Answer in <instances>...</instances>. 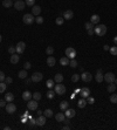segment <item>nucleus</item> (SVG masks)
Here are the masks:
<instances>
[{"label":"nucleus","instance_id":"nucleus-1","mask_svg":"<svg viewBox=\"0 0 117 130\" xmlns=\"http://www.w3.org/2000/svg\"><path fill=\"white\" fill-rule=\"evenodd\" d=\"M94 32L97 36H103L107 33V26L105 25H96L94 27Z\"/></svg>","mask_w":117,"mask_h":130},{"label":"nucleus","instance_id":"nucleus-2","mask_svg":"<svg viewBox=\"0 0 117 130\" xmlns=\"http://www.w3.org/2000/svg\"><path fill=\"white\" fill-rule=\"evenodd\" d=\"M22 21H24V24H26V25H32L33 22L35 21V18H34V15H33L32 13H27L24 15Z\"/></svg>","mask_w":117,"mask_h":130},{"label":"nucleus","instance_id":"nucleus-3","mask_svg":"<svg viewBox=\"0 0 117 130\" xmlns=\"http://www.w3.org/2000/svg\"><path fill=\"white\" fill-rule=\"evenodd\" d=\"M66 56L69 59V60L75 59V56H76V51H75V48H73V47H68V48L66 49Z\"/></svg>","mask_w":117,"mask_h":130},{"label":"nucleus","instance_id":"nucleus-4","mask_svg":"<svg viewBox=\"0 0 117 130\" xmlns=\"http://www.w3.org/2000/svg\"><path fill=\"white\" fill-rule=\"evenodd\" d=\"M54 90H55V94H58V95H63L66 93V87L61 83H58V85L54 86Z\"/></svg>","mask_w":117,"mask_h":130},{"label":"nucleus","instance_id":"nucleus-5","mask_svg":"<svg viewBox=\"0 0 117 130\" xmlns=\"http://www.w3.org/2000/svg\"><path fill=\"white\" fill-rule=\"evenodd\" d=\"M115 74L114 73H111V72H109V73H105L104 74V81L107 82V83H112V82H115Z\"/></svg>","mask_w":117,"mask_h":130},{"label":"nucleus","instance_id":"nucleus-6","mask_svg":"<svg viewBox=\"0 0 117 130\" xmlns=\"http://www.w3.org/2000/svg\"><path fill=\"white\" fill-rule=\"evenodd\" d=\"M13 6L17 11H22V9L25 8V6H26V2L22 1V0H17V1L13 4Z\"/></svg>","mask_w":117,"mask_h":130},{"label":"nucleus","instance_id":"nucleus-7","mask_svg":"<svg viewBox=\"0 0 117 130\" xmlns=\"http://www.w3.org/2000/svg\"><path fill=\"white\" fill-rule=\"evenodd\" d=\"M27 108H28V110H38V101L29 100L27 103Z\"/></svg>","mask_w":117,"mask_h":130},{"label":"nucleus","instance_id":"nucleus-8","mask_svg":"<svg viewBox=\"0 0 117 130\" xmlns=\"http://www.w3.org/2000/svg\"><path fill=\"white\" fill-rule=\"evenodd\" d=\"M15 49H17V53H18V54H22V53L25 52V49H26V43H25L24 41H20V42H18Z\"/></svg>","mask_w":117,"mask_h":130},{"label":"nucleus","instance_id":"nucleus-9","mask_svg":"<svg viewBox=\"0 0 117 130\" xmlns=\"http://www.w3.org/2000/svg\"><path fill=\"white\" fill-rule=\"evenodd\" d=\"M6 111L8 113V114H14V113L17 111V107H15V104L12 103V102H7Z\"/></svg>","mask_w":117,"mask_h":130},{"label":"nucleus","instance_id":"nucleus-10","mask_svg":"<svg viewBox=\"0 0 117 130\" xmlns=\"http://www.w3.org/2000/svg\"><path fill=\"white\" fill-rule=\"evenodd\" d=\"M81 78L84 81V82H90L92 80V75H91L89 72H83L81 74Z\"/></svg>","mask_w":117,"mask_h":130},{"label":"nucleus","instance_id":"nucleus-11","mask_svg":"<svg viewBox=\"0 0 117 130\" xmlns=\"http://www.w3.org/2000/svg\"><path fill=\"white\" fill-rule=\"evenodd\" d=\"M32 82H35V83H38V82H40L42 78H43V75L41 74V73H34L32 75Z\"/></svg>","mask_w":117,"mask_h":130},{"label":"nucleus","instance_id":"nucleus-12","mask_svg":"<svg viewBox=\"0 0 117 130\" xmlns=\"http://www.w3.org/2000/svg\"><path fill=\"white\" fill-rule=\"evenodd\" d=\"M46 121H47V117H46L45 115H39V117L36 118V125L43 127L46 124Z\"/></svg>","mask_w":117,"mask_h":130},{"label":"nucleus","instance_id":"nucleus-13","mask_svg":"<svg viewBox=\"0 0 117 130\" xmlns=\"http://www.w3.org/2000/svg\"><path fill=\"white\" fill-rule=\"evenodd\" d=\"M80 95H81V97L87 98L88 96H90V89H89V88H87V87H83V88H81Z\"/></svg>","mask_w":117,"mask_h":130},{"label":"nucleus","instance_id":"nucleus-14","mask_svg":"<svg viewBox=\"0 0 117 130\" xmlns=\"http://www.w3.org/2000/svg\"><path fill=\"white\" fill-rule=\"evenodd\" d=\"M63 19L65 20H72L74 18V12H73L72 9H67L66 12H63Z\"/></svg>","mask_w":117,"mask_h":130},{"label":"nucleus","instance_id":"nucleus-15","mask_svg":"<svg viewBox=\"0 0 117 130\" xmlns=\"http://www.w3.org/2000/svg\"><path fill=\"white\" fill-rule=\"evenodd\" d=\"M65 115H66V117H68V118H73V117L76 116V111L74 110V109L67 108L65 110Z\"/></svg>","mask_w":117,"mask_h":130},{"label":"nucleus","instance_id":"nucleus-16","mask_svg":"<svg viewBox=\"0 0 117 130\" xmlns=\"http://www.w3.org/2000/svg\"><path fill=\"white\" fill-rule=\"evenodd\" d=\"M40 13H41V7L38 5H34L32 7V14L34 17H38V15H40Z\"/></svg>","mask_w":117,"mask_h":130},{"label":"nucleus","instance_id":"nucleus-17","mask_svg":"<svg viewBox=\"0 0 117 130\" xmlns=\"http://www.w3.org/2000/svg\"><path fill=\"white\" fill-rule=\"evenodd\" d=\"M96 81H97L98 83H101V82L104 81V75H103V73H102L101 69H98L97 72H96Z\"/></svg>","mask_w":117,"mask_h":130},{"label":"nucleus","instance_id":"nucleus-18","mask_svg":"<svg viewBox=\"0 0 117 130\" xmlns=\"http://www.w3.org/2000/svg\"><path fill=\"white\" fill-rule=\"evenodd\" d=\"M100 20H101V18H100V15H97V14H94V15L90 17V22L94 24V25H98Z\"/></svg>","mask_w":117,"mask_h":130},{"label":"nucleus","instance_id":"nucleus-19","mask_svg":"<svg viewBox=\"0 0 117 130\" xmlns=\"http://www.w3.org/2000/svg\"><path fill=\"white\" fill-rule=\"evenodd\" d=\"M55 63H56V60H55V58H54V56H52V55H49V56L47 58V65L49 66V67H54V66H55Z\"/></svg>","mask_w":117,"mask_h":130},{"label":"nucleus","instance_id":"nucleus-20","mask_svg":"<svg viewBox=\"0 0 117 130\" xmlns=\"http://www.w3.org/2000/svg\"><path fill=\"white\" fill-rule=\"evenodd\" d=\"M85 105H87V98L81 97V98H80V100L77 101V107H78V108H81V109H83Z\"/></svg>","mask_w":117,"mask_h":130},{"label":"nucleus","instance_id":"nucleus-21","mask_svg":"<svg viewBox=\"0 0 117 130\" xmlns=\"http://www.w3.org/2000/svg\"><path fill=\"white\" fill-rule=\"evenodd\" d=\"M32 97H33V94H31V91L25 90L24 93H22V98H24L25 101H29Z\"/></svg>","mask_w":117,"mask_h":130},{"label":"nucleus","instance_id":"nucleus-22","mask_svg":"<svg viewBox=\"0 0 117 130\" xmlns=\"http://www.w3.org/2000/svg\"><path fill=\"white\" fill-rule=\"evenodd\" d=\"M55 118H56V121L58 122H63L66 118V115L65 113H58L56 115H55Z\"/></svg>","mask_w":117,"mask_h":130},{"label":"nucleus","instance_id":"nucleus-23","mask_svg":"<svg viewBox=\"0 0 117 130\" xmlns=\"http://www.w3.org/2000/svg\"><path fill=\"white\" fill-rule=\"evenodd\" d=\"M19 54H12V56H11V63H13V65H17L18 62H19Z\"/></svg>","mask_w":117,"mask_h":130},{"label":"nucleus","instance_id":"nucleus-24","mask_svg":"<svg viewBox=\"0 0 117 130\" xmlns=\"http://www.w3.org/2000/svg\"><path fill=\"white\" fill-rule=\"evenodd\" d=\"M69 59L67 58V56H63V58L60 59V65L61 66H69Z\"/></svg>","mask_w":117,"mask_h":130},{"label":"nucleus","instance_id":"nucleus-25","mask_svg":"<svg viewBox=\"0 0 117 130\" xmlns=\"http://www.w3.org/2000/svg\"><path fill=\"white\" fill-rule=\"evenodd\" d=\"M116 88H117V86L112 82V83H109V86L107 87V90H108V93H115Z\"/></svg>","mask_w":117,"mask_h":130},{"label":"nucleus","instance_id":"nucleus-26","mask_svg":"<svg viewBox=\"0 0 117 130\" xmlns=\"http://www.w3.org/2000/svg\"><path fill=\"white\" fill-rule=\"evenodd\" d=\"M54 81H55L56 83H61V82L63 81V75L60 74V73H58V74L54 76Z\"/></svg>","mask_w":117,"mask_h":130},{"label":"nucleus","instance_id":"nucleus-27","mask_svg":"<svg viewBox=\"0 0 117 130\" xmlns=\"http://www.w3.org/2000/svg\"><path fill=\"white\" fill-rule=\"evenodd\" d=\"M12 5H13L12 0H2V6L5 8H9V7H12Z\"/></svg>","mask_w":117,"mask_h":130},{"label":"nucleus","instance_id":"nucleus-28","mask_svg":"<svg viewBox=\"0 0 117 130\" xmlns=\"http://www.w3.org/2000/svg\"><path fill=\"white\" fill-rule=\"evenodd\" d=\"M68 105H69V103H68V101H62L61 103H60V109L62 111H65L67 108H68Z\"/></svg>","mask_w":117,"mask_h":130},{"label":"nucleus","instance_id":"nucleus-29","mask_svg":"<svg viewBox=\"0 0 117 130\" xmlns=\"http://www.w3.org/2000/svg\"><path fill=\"white\" fill-rule=\"evenodd\" d=\"M5 100H6V102H13L14 95L12 94V93H8V94L5 95Z\"/></svg>","mask_w":117,"mask_h":130},{"label":"nucleus","instance_id":"nucleus-30","mask_svg":"<svg viewBox=\"0 0 117 130\" xmlns=\"http://www.w3.org/2000/svg\"><path fill=\"white\" fill-rule=\"evenodd\" d=\"M28 123H29V127L33 128L34 125H36V120H35V118H33L32 116H28Z\"/></svg>","mask_w":117,"mask_h":130},{"label":"nucleus","instance_id":"nucleus-31","mask_svg":"<svg viewBox=\"0 0 117 130\" xmlns=\"http://www.w3.org/2000/svg\"><path fill=\"white\" fill-rule=\"evenodd\" d=\"M18 78H27V70H26V69L20 70V72L18 73Z\"/></svg>","mask_w":117,"mask_h":130},{"label":"nucleus","instance_id":"nucleus-32","mask_svg":"<svg viewBox=\"0 0 117 130\" xmlns=\"http://www.w3.org/2000/svg\"><path fill=\"white\" fill-rule=\"evenodd\" d=\"M6 88H7V83L4 81V82H0V94L5 93L6 91Z\"/></svg>","mask_w":117,"mask_h":130},{"label":"nucleus","instance_id":"nucleus-33","mask_svg":"<svg viewBox=\"0 0 117 130\" xmlns=\"http://www.w3.org/2000/svg\"><path fill=\"white\" fill-rule=\"evenodd\" d=\"M54 82H55V81H54V80H52V78H49V80H48V81H47V82H46V86H47V88H48V89H52L53 87H54Z\"/></svg>","mask_w":117,"mask_h":130},{"label":"nucleus","instance_id":"nucleus-34","mask_svg":"<svg viewBox=\"0 0 117 130\" xmlns=\"http://www.w3.org/2000/svg\"><path fill=\"white\" fill-rule=\"evenodd\" d=\"M43 115H45L47 118H50V117L53 116V110L52 109H46V110L43 111Z\"/></svg>","mask_w":117,"mask_h":130},{"label":"nucleus","instance_id":"nucleus-35","mask_svg":"<svg viewBox=\"0 0 117 130\" xmlns=\"http://www.w3.org/2000/svg\"><path fill=\"white\" fill-rule=\"evenodd\" d=\"M41 97H42V95L40 94L39 91H36V93H34V94H33V100H35V101H40Z\"/></svg>","mask_w":117,"mask_h":130},{"label":"nucleus","instance_id":"nucleus-36","mask_svg":"<svg viewBox=\"0 0 117 130\" xmlns=\"http://www.w3.org/2000/svg\"><path fill=\"white\" fill-rule=\"evenodd\" d=\"M63 22H65V19H63V18H61V17H58V18L55 19V24H56L58 26H61Z\"/></svg>","mask_w":117,"mask_h":130},{"label":"nucleus","instance_id":"nucleus-37","mask_svg":"<svg viewBox=\"0 0 117 130\" xmlns=\"http://www.w3.org/2000/svg\"><path fill=\"white\" fill-rule=\"evenodd\" d=\"M54 96H55V90H49L47 91V97L49 98V100H52V98H54Z\"/></svg>","mask_w":117,"mask_h":130},{"label":"nucleus","instance_id":"nucleus-38","mask_svg":"<svg viewBox=\"0 0 117 130\" xmlns=\"http://www.w3.org/2000/svg\"><path fill=\"white\" fill-rule=\"evenodd\" d=\"M110 102L111 103H114V104H117V94H111Z\"/></svg>","mask_w":117,"mask_h":130},{"label":"nucleus","instance_id":"nucleus-39","mask_svg":"<svg viewBox=\"0 0 117 130\" xmlns=\"http://www.w3.org/2000/svg\"><path fill=\"white\" fill-rule=\"evenodd\" d=\"M109 52H110L111 55H114V56H116L117 55V47L116 46H114V47H110V49H109Z\"/></svg>","mask_w":117,"mask_h":130},{"label":"nucleus","instance_id":"nucleus-40","mask_svg":"<svg viewBox=\"0 0 117 130\" xmlns=\"http://www.w3.org/2000/svg\"><path fill=\"white\" fill-rule=\"evenodd\" d=\"M46 53H47V55H48V56H49V55H53V53H54V48H53L52 46L47 47V48H46Z\"/></svg>","mask_w":117,"mask_h":130},{"label":"nucleus","instance_id":"nucleus-41","mask_svg":"<svg viewBox=\"0 0 117 130\" xmlns=\"http://www.w3.org/2000/svg\"><path fill=\"white\" fill-rule=\"evenodd\" d=\"M69 66H70L72 68H76V67H77V61H76L75 59H72V60L69 61Z\"/></svg>","mask_w":117,"mask_h":130},{"label":"nucleus","instance_id":"nucleus-42","mask_svg":"<svg viewBox=\"0 0 117 130\" xmlns=\"http://www.w3.org/2000/svg\"><path fill=\"white\" fill-rule=\"evenodd\" d=\"M84 27H85V29H87V31H88V29H94L95 25H94V24H91L90 21H89V22H85Z\"/></svg>","mask_w":117,"mask_h":130},{"label":"nucleus","instance_id":"nucleus-43","mask_svg":"<svg viewBox=\"0 0 117 130\" xmlns=\"http://www.w3.org/2000/svg\"><path fill=\"white\" fill-rule=\"evenodd\" d=\"M81 78V75H78V74H74L72 76V81L73 82H78V80Z\"/></svg>","mask_w":117,"mask_h":130},{"label":"nucleus","instance_id":"nucleus-44","mask_svg":"<svg viewBox=\"0 0 117 130\" xmlns=\"http://www.w3.org/2000/svg\"><path fill=\"white\" fill-rule=\"evenodd\" d=\"M35 22H36V24H39V25H41V24L43 22V18H42V17H40V15H38V17L35 18Z\"/></svg>","mask_w":117,"mask_h":130},{"label":"nucleus","instance_id":"nucleus-45","mask_svg":"<svg viewBox=\"0 0 117 130\" xmlns=\"http://www.w3.org/2000/svg\"><path fill=\"white\" fill-rule=\"evenodd\" d=\"M25 2H26L27 6H32L33 7L34 5H35V0H26Z\"/></svg>","mask_w":117,"mask_h":130},{"label":"nucleus","instance_id":"nucleus-46","mask_svg":"<svg viewBox=\"0 0 117 130\" xmlns=\"http://www.w3.org/2000/svg\"><path fill=\"white\" fill-rule=\"evenodd\" d=\"M94 102H95V98L94 97H91V96H88V97H87V103L94 104Z\"/></svg>","mask_w":117,"mask_h":130},{"label":"nucleus","instance_id":"nucleus-47","mask_svg":"<svg viewBox=\"0 0 117 130\" xmlns=\"http://www.w3.org/2000/svg\"><path fill=\"white\" fill-rule=\"evenodd\" d=\"M5 82H6L7 85H11V83L13 82V78H11V76H7V78H5Z\"/></svg>","mask_w":117,"mask_h":130},{"label":"nucleus","instance_id":"nucleus-48","mask_svg":"<svg viewBox=\"0 0 117 130\" xmlns=\"http://www.w3.org/2000/svg\"><path fill=\"white\" fill-rule=\"evenodd\" d=\"M15 52H17V49H15V47H12V46H11V47L8 48V53H9L11 55H12V54H14V53H15Z\"/></svg>","mask_w":117,"mask_h":130},{"label":"nucleus","instance_id":"nucleus-49","mask_svg":"<svg viewBox=\"0 0 117 130\" xmlns=\"http://www.w3.org/2000/svg\"><path fill=\"white\" fill-rule=\"evenodd\" d=\"M5 78H6V76H5L4 72H1V70H0V82H4V81H5Z\"/></svg>","mask_w":117,"mask_h":130},{"label":"nucleus","instance_id":"nucleus-50","mask_svg":"<svg viewBox=\"0 0 117 130\" xmlns=\"http://www.w3.org/2000/svg\"><path fill=\"white\" fill-rule=\"evenodd\" d=\"M31 67H32V65H31V62H25V65H24V68L25 69H31Z\"/></svg>","mask_w":117,"mask_h":130},{"label":"nucleus","instance_id":"nucleus-51","mask_svg":"<svg viewBox=\"0 0 117 130\" xmlns=\"http://www.w3.org/2000/svg\"><path fill=\"white\" fill-rule=\"evenodd\" d=\"M0 107H6V100H0Z\"/></svg>","mask_w":117,"mask_h":130},{"label":"nucleus","instance_id":"nucleus-52","mask_svg":"<svg viewBox=\"0 0 117 130\" xmlns=\"http://www.w3.org/2000/svg\"><path fill=\"white\" fill-rule=\"evenodd\" d=\"M87 32H88V35H94V34H95V32H94V29H88V31H87Z\"/></svg>","mask_w":117,"mask_h":130},{"label":"nucleus","instance_id":"nucleus-53","mask_svg":"<svg viewBox=\"0 0 117 130\" xmlns=\"http://www.w3.org/2000/svg\"><path fill=\"white\" fill-rule=\"evenodd\" d=\"M103 49H104V51H109V49H110V46L104 45V46H103Z\"/></svg>","mask_w":117,"mask_h":130},{"label":"nucleus","instance_id":"nucleus-54","mask_svg":"<svg viewBox=\"0 0 117 130\" xmlns=\"http://www.w3.org/2000/svg\"><path fill=\"white\" fill-rule=\"evenodd\" d=\"M62 129H63V130H69V129H70V127H69V124H66Z\"/></svg>","mask_w":117,"mask_h":130},{"label":"nucleus","instance_id":"nucleus-55","mask_svg":"<svg viewBox=\"0 0 117 130\" xmlns=\"http://www.w3.org/2000/svg\"><path fill=\"white\" fill-rule=\"evenodd\" d=\"M21 122H22V123H27V117H22Z\"/></svg>","mask_w":117,"mask_h":130},{"label":"nucleus","instance_id":"nucleus-56","mask_svg":"<svg viewBox=\"0 0 117 130\" xmlns=\"http://www.w3.org/2000/svg\"><path fill=\"white\" fill-rule=\"evenodd\" d=\"M31 81H32V78H26V83L27 85H29V83H31Z\"/></svg>","mask_w":117,"mask_h":130},{"label":"nucleus","instance_id":"nucleus-57","mask_svg":"<svg viewBox=\"0 0 117 130\" xmlns=\"http://www.w3.org/2000/svg\"><path fill=\"white\" fill-rule=\"evenodd\" d=\"M112 41H114V43H115V45H117V36H115V38L112 39Z\"/></svg>","mask_w":117,"mask_h":130},{"label":"nucleus","instance_id":"nucleus-58","mask_svg":"<svg viewBox=\"0 0 117 130\" xmlns=\"http://www.w3.org/2000/svg\"><path fill=\"white\" fill-rule=\"evenodd\" d=\"M43 114V111L42 110H38V115H42Z\"/></svg>","mask_w":117,"mask_h":130},{"label":"nucleus","instance_id":"nucleus-59","mask_svg":"<svg viewBox=\"0 0 117 130\" xmlns=\"http://www.w3.org/2000/svg\"><path fill=\"white\" fill-rule=\"evenodd\" d=\"M114 83H115V85L117 86V78H115V82H114Z\"/></svg>","mask_w":117,"mask_h":130},{"label":"nucleus","instance_id":"nucleus-60","mask_svg":"<svg viewBox=\"0 0 117 130\" xmlns=\"http://www.w3.org/2000/svg\"><path fill=\"white\" fill-rule=\"evenodd\" d=\"M0 42H1V35H0Z\"/></svg>","mask_w":117,"mask_h":130}]
</instances>
